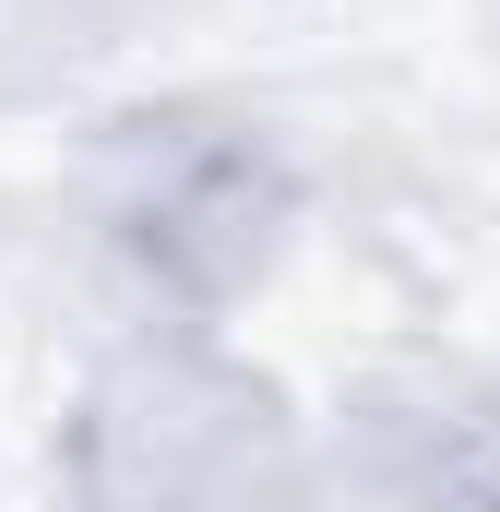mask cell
<instances>
[{
    "label": "cell",
    "instance_id": "cell-2",
    "mask_svg": "<svg viewBox=\"0 0 500 512\" xmlns=\"http://www.w3.org/2000/svg\"><path fill=\"white\" fill-rule=\"evenodd\" d=\"M60 512H310V429L227 334L143 322L60 429Z\"/></svg>",
    "mask_w": 500,
    "mask_h": 512
},
{
    "label": "cell",
    "instance_id": "cell-1",
    "mask_svg": "<svg viewBox=\"0 0 500 512\" xmlns=\"http://www.w3.org/2000/svg\"><path fill=\"white\" fill-rule=\"evenodd\" d=\"M298 215H310V179L286 131L227 96H155V108L96 120L84 143V239L108 251L143 322L227 334L286 274Z\"/></svg>",
    "mask_w": 500,
    "mask_h": 512
},
{
    "label": "cell",
    "instance_id": "cell-3",
    "mask_svg": "<svg viewBox=\"0 0 500 512\" xmlns=\"http://www.w3.org/2000/svg\"><path fill=\"white\" fill-rule=\"evenodd\" d=\"M346 477L381 512H500V370L405 358L346 405Z\"/></svg>",
    "mask_w": 500,
    "mask_h": 512
}]
</instances>
